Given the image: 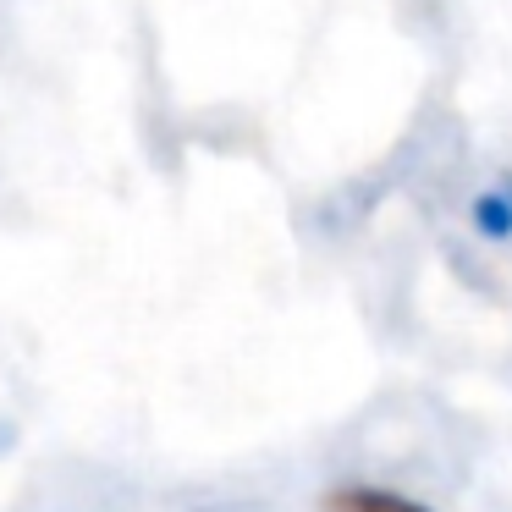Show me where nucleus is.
Wrapping results in <instances>:
<instances>
[{"mask_svg":"<svg viewBox=\"0 0 512 512\" xmlns=\"http://www.w3.org/2000/svg\"><path fill=\"white\" fill-rule=\"evenodd\" d=\"M331 512H430V507L391 496V490H342V496H331Z\"/></svg>","mask_w":512,"mask_h":512,"instance_id":"obj_1","label":"nucleus"}]
</instances>
